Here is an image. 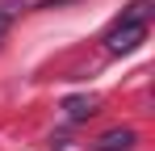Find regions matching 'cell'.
Listing matches in <instances>:
<instances>
[{
  "label": "cell",
  "instance_id": "1",
  "mask_svg": "<svg viewBox=\"0 0 155 151\" xmlns=\"http://www.w3.org/2000/svg\"><path fill=\"white\" fill-rule=\"evenodd\" d=\"M143 38H147V21H113V29L105 34V46L113 55H130Z\"/></svg>",
  "mask_w": 155,
  "mask_h": 151
},
{
  "label": "cell",
  "instance_id": "2",
  "mask_svg": "<svg viewBox=\"0 0 155 151\" xmlns=\"http://www.w3.org/2000/svg\"><path fill=\"white\" fill-rule=\"evenodd\" d=\"M134 147V130L130 126H117V130H105L101 139L92 143V151H130Z\"/></svg>",
  "mask_w": 155,
  "mask_h": 151
},
{
  "label": "cell",
  "instance_id": "3",
  "mask_svg": "<svg viewBox=\"0 0 155 151\" xmlns=\"http://www.w3.org/2000/svg\"><path fill=\"white\" fill-rule=\"evenodd\" d=\"M63 109H67L71 122H84V118L97 113V97H67V101H63Z\"/></svg>",
  "mask_w": 155,
  "mask_h": 151
},
{
  "label": "cell",
  "instance_id": "4",
  "mask_svg": "<svg viewBox=\"0 0 155 151\" xmlns=\"http://www.w3.org/2000/svg\"><path fill=\"white\" fill-rule=\"evenodd\" d=\"M8 21H13V4H0V38H4V29H8Z\"/></svg>",
  "mask_w": 155,
  "mask_h": 151
}]
</instances>
